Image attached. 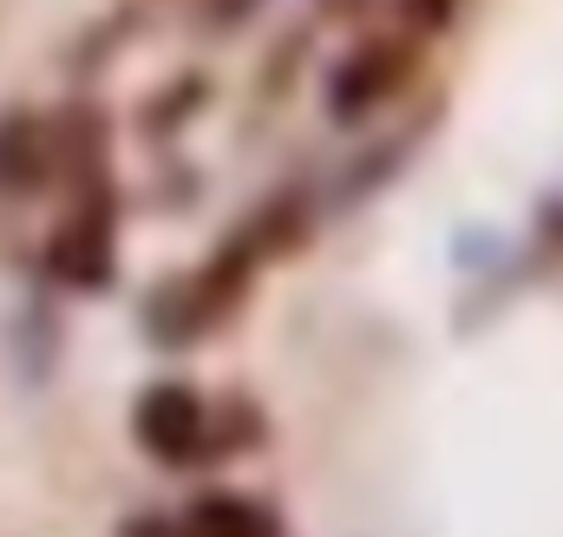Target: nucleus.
Masks as SVG:
<instances>
[{
    "instance_id": "5",
    "label": "nucleus",
    "mask_w": 563,
    "mask_h": 537,
    "mask_svg": "<svg viewBox=\"0 0 563 537\" xmlns=\"http://www.w3.org/2000/svg\"><path fill=\"white\" fill-rule=\"evenodd\" d=\"M184 531L190 537H282V525H276L269 505H256V498H243V492H210V498L190 505Z\"/></svg>"
},
{
    "instance_id": "1",
    "label": "nucleus",
    "mask_w": 563,
    "mask_h": 537,
    "mask_svg": "<svg viewBox=\"0 0 563 537\" xmlns=\"http://www.w3.org/2000/svg\"><path fill=\"white\" fill-rule=\"evenodd\" d=\"M112 263H119V197H112L106 177H92L86 197L73 204V217L53 230V243H46V268H53V282L92 295V288L112 282Z\"/></svg>"
},
{
    "instance_id": "4",
    "label": "nucleus",
    "mask_w": 563,
    "mask_h": 537,
    "mask_svg": "<svg viewBox=\"0 0 563 537\" xmlns=\"http://www.w3.org/2000/svg\"><path fill=\"white\" fill-rule=\"evenodd\" d=\"M46 164H53V144L40 132V119L7 112V119H0V197L33 190V184L46 177Z\"/></svg>"
},
{
    "instance_id": "6",
    "label": "nucleus",
    "mask_w": 563,
    "mask_h": 537,
    "mask_svg": "<svg viewBox=\"0 0 563 537\" xmlns=\"http://www.w3.org/2000/svg\"><path fill=\"white\" fill-rule=\"evenodd\" d=\"M452 13H459V0H400V20H407L413 33H445Z\"/></svg>"
},
{
    "instance_id": "3",
    "label": "nucleus",
    "mask_w": 563,
    "mask_h": 537,
    "mask_svg": "<svg viewBox=\"0 0 563 537\" xmlns=\"http://www.w3.org/2000/svg\"><path fill=\"white\" fill-rule=\"evenodd\" d=\"M413 59H420L413 40H361V46L334 66V79H328V119H341V125L367 119L380 99H394V92L407 86Z\"/></svg>"
},
{
    "instance_id": "2",
    "label": "nucleus",
    "mask_w": 563,
    "mask_h": 537,
    "mask_svg": "<svg viewBox=\"0 0 563 537\" xmlns=\"http://www.w3.org/2000/svg\"><path fill=\"white\" fill-rule=\"evenodd\" d=\"M132 432H139V446L157 465H197V459L217 452L210 446V406H203V394L190 381L144 387L139 406H132Z\"/></svg>"
},
{
    "instance_id": "7",
    "label": "nucleus",
    "mask_w": 563,
    "mask_h": 537,
    "mask_svg": "<svg viewBox=\"0 0 563 537\" xmlns=\"http://www.w3.org/2000/svg\"><path fill=\"white\" fill-rule=\"evenodd\" d=\"M119 537H190V531H184V518L144 512V518H132V525H119Z\"/></svg>"
}]
</instances>
